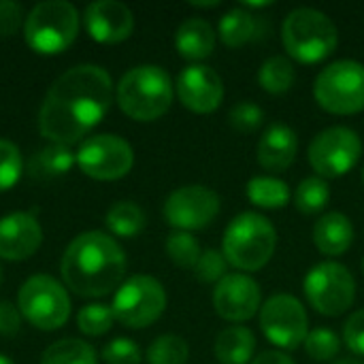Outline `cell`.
I'll return each instance as SVG.
<instances>
[{"instance_id": "cell-1", "label": "cell", "mask_w": 364, "mask_h": 364, "mask_svg": "<svg viewBox=\"0 0 364 364\" xmlns=\"http://www.w3.org/2000/svg\"><path fill=\"white\" fill-rule=\"evenodd\" d=\"M111 102L113 81L102 66H73L47 90L38 111V130L51 143L70 147L102 122Z\"/></svg>"}, {"instance_id": "cell-2", "label": "cell", "mask_w": 364, "mask_h": 364, "mask_svg": "<svg viewBox=\"0 0 364 364\" xmlns=\"http://www.w3.org/2000/svg\"><path fill=\"white\" fill-rule=\"evenodd\" d=\"M60 273L68 290L85 299H100L122 286L126 254L122 245L100 230H90L70 241L62 256Z\"/></svg>"}, {"instance_id": "cell-3", "label": "cell", "mask_w": 364, "mask_h": 364, "mask_svg": "<svg viewBox=\"0 0 364 364\" xmlns=\"http://www.w3.org/2000/svg\"><path fill=\"white\" fill-rule=\"evenodd\" d=\"M173 96L171 75L156 64L134 66L117 83V105L134 122L160 119L171 109Z\"/></svg>"}, {"instance_id": "cell-4", "label": "cell", "mask_w": 364, "mask_h": 364, "mask_svg": "<svg viewBox=\"0 0 364 364\" xmlns=\"http://www.w3.org/2000/svg\"><path fill=\"white\" fill-rule=\"evenodd\" d=\"M277 250V230L269 218L245 211L224 230L222 254L230 267L241 273H254L269 264Z\"/></svg>"}, {"instance_id": "cell-5", "label": "cell", "mask_w": 364, "mask_h": 364, "mask_svg": "<svg viewBox=\"0 0 364 364\" xmlns=\"http://www.w3.org/2000/svg\"><path fill=\"white\" fill-rule=\"evenodd\" d=\"M282 41L290 58L301 64L324 62L339 45V32L333 19L311 6L294 9L282 23Z\"/></svg>"}, {"instance_id": "cell-6", "label": "cell", "mask_w": 364, "mask_h": 364, "mask_svg": "<svg viewBox=\"0 0 364 364\" xmlns=\"http://www.w3.org/2000/svg\"><path fill=\"white\" fill-rule=\"evenodd\" d=\"M81 17L75 4L66 0L38 2L23 21V36L32 51L55 55L68 49L79 34Z\"/></svg>"}, {"instance_id": "cell-7", "label": "cell", "mask_w": 364, "mask_h": 364, "mask_svg": "<svg viewBox=\"0 0 364 364\" xmlns=\"http://www.w3.org/2000/svg\"><path fill=\"white\" fill-rule=\"evenodd\" d=\"M314 96L333 115H356L364 111V64L356 60L331 62L316 77Z\"/></svg>"}, {"instance_id": "cell-8", "label": "cell", "mask_w": 364, "mask_h": 364, "mask_svg": "<svg viewBox=\"0 0 364 364\" xmlns=\"http://www.w3.org/2000/svg\"><path fill=\"white\" fill-rule=\"evenodd\" d=\"M17 309L32 326L41 331H58L70 316V299L58 279L49 275H32L19 288Z\"/></svg>"}, {"instance_id": "cell-9", "label": "cell", "mask_w": 364, "mask_h": 364, "mask_svg": "<svg viewBox=\"0 0 364 364\" xmlns=\"http://www.w3.org/2000/svg\"><path fill=\"white\" fill-rule=\"evenodd\" d=\"M309 305L326 318L343 316L356 299V279L341 262H320L309 269L303 282Z\"/></svg>"}, {"instance_id": "cell-10", "label": "cell", "mask_w": 364, "mask_h": 364, "mask_svg": "<svg viewBox=\"0 0 364 364\" xmlns=\"http://www.w3.org/2000/svg\"><path fill=\"white\" fill-rule=\"evenodd\" d=\"M113 316L128 328L151 326L166 309V292L151 275H134L126 279L113 296Z\"/></svg>"}, {"instance_id": "cell-11", "label": "cell", "mask_w": 364, "mask_h": 364, "mask_svg": "<svg viewBox=\"0 0 364 364\" xmlns=\"http://www.w3.org/2000/svg\"><path fill=\"white\" fill-rule=\"evenodd\" d=\"M363 158V141L356 130L348 126H331L314 136L307 149L311 168L322 179H337L348 175Z\"/></svg>"}, {"instance_id": "cell-12", "label": "cell", "mask_w": 364, "mask_h": 364, "mask_svg": "<svg viewBox=\"0 0 364 364\" xmlns=\"http://www.w3.org/2000/svg\"><path fill=\"white\" fill-rule=\"evenodd\" d=\"M77 164L92 179L115 181L130 173L134 151L130 143L117 134H94L79 145Z\"/></svg>"}, {"instance_id": "cell-13", "label": "cell", "mask_w": 364, "mask_h": 364, "mask_svg": "<svg viewBox=\"0 0 364 364\" xmlns=\"http://www.w3.org/2000/svg\"><path fill=\"white\" fill-rule=\"evenodd\" d=\"M262 335L279 350H296L309 335V318L303 303L292 294H273L260 307Z\"/></svg>"}, {"instance_id": "cell-14", "label": "cell", "mask_w": 364, "mask_h": 364, "mask_svg": "<svg viewBox=\"0 0 364 364\" xmlns=\"http://www.w3.org/2000/svg\"><path fill=\"white\" fill-rule=\"evenodd\" d=\"M220 213V196L207 186H183L168 194L164 218L175 230L194 232L207 228Z\"/></svg>"}, {"instance_id": "cell-15", "label": "cell", "mask_w": 364, "mask_h": 364, "mask_svg": "<svg viewBox=\"0 0 364 364\" xmlns=\"http://www.w3.org/2000/svg\"><path fill=\"white\" fill-rule=\"evenodd\" d=\"M262 292L247 273H228L215 284L213 307L226 322H247L260 311Z\"/></svg>"}, {"instance_id": "cell-16", "label": "cell", "mask_w": 364, "mask_h": 364, "mask_svg": "<svg viewBox=\"0 0 364 364\" xmlns=\"http://www.w3.org/2000/svg\"><path fill=\"white\" fill-rule=\"evenodd\" d=\"M175 92L186 109L198 115H207L222 105L224 81L211 66L190 64L179 73Z\"/></svg>"}, {"instance_id": "cell-17", "label": "cell", "mask_w": 364, "mask_h": 364, "mask_svg": "<svg viewBox=\"0 0 364 364\" xmlns=\"http://www.w3.org/2000/svg\"><path fill=\"white\" fill-rule=\"evenodd\" d=\"M83 23L96 43L113 45L126 41L134 30L132 11L117 0H96L85 6Z\"/></svg>"}, {"instance_id": "cell-18", "label": "cell", "mask_w": 364, "mask_h": 364, "mask_svg": "<svg viewBox=\"0 0 364 364\" xmlns=\"http://www.w3.org/2000/svg\"><path fill=\"white\" fill-rule=\"evenodd\" d=\"M41 241L43 230L34 215L15 211L0 220V258L26 260L41 247Z\"/></svg>"}, {"instance_id": "cell-19", "label": "cell", "mask_w": 364, "mask_h": 364, "mask_svg": "<svg viewBox=\"0 0 364 364\" xmlns=\"http://www.w3.org/2000/svg\"><path fill=\"white\" fill-rule=\"evenodd\" d=\"M296 151H299L296 132L286 124H271L262 132L256 145V160L264 171L282 173L294 164Z\"/></svg>"}, {"instance_id": "cell-20", "label": "cell", "mask_w": 364, "mask_h": 364, "mask_svg": "<svg viewBox=\"0 0 364 364\" xmlns=\"http://www.w3.org/2000/svg\"><path fill=\"white\" fill-rule=\"evenodd\" d=\"M314 245L324 256H341L346 254L354 243V226L352 220L339 211L324 213L314 224Z\"/></svg>"}, {"instance_id": "cell-21", "label": "cell", "mask_w": 364, "mask_h": 364, "mask_svg": "<svg viewBox=\"0 0 364 364\" xmlns=\"http://www.w3.org/2000/svg\"><path fill=\"white\" fill-rule=\"evenodd\" d=\"M175 47L181 58L190 62L205 60L215 49V30L203 17H190L179 23L175 32Z\"/></svg>"}, {"instance_id": "cell-22", "label": "cell", "mask_w": 364, "mask_h": 364, "mask_svg": "<svg viewBox=\"0 0 364 364\" xmlns=\"http://www.w3.org/2000/svg\"><path fill=\"white\" fill-rule=\"evenodd\" d=\"M215 358L222 364H247L256 354V337L247 326H228L215 339Z\"/></svg>"}, {"instance_id": "cell-23", "label": "cell", "mask_w": 364, "mask_h": 364, "mask_svg": "<svg viewBox=\"0 0 364 364\" xmlns=\"http://www.w3.org/2000/svg\"><path fill=\"white\" fill-rule=\"evenodd\" d=\"M75 164H77V154H73L68 145L51 143V145L38 149L30 158L28 171L36 179H49V177H60V175L68 173Z\"/></svg>"}, {"instance_id": "cell-24", "label": "cell", "mask_w": 364, "mask_h": 364, "mask_svg": "<svg viewBox=\"0 0 364 364\" xmlns=\"http://www.w3.org/2000/svg\"><path fill=\"white\" fill-rule=\"evenodd\" d=\"M245 194H247L250 203L260 209H284L292 198L290 186L284 179L269 177V175L252 177L247 181Z\"/></svg>"}, {"instance_id": "cell-25", "label": "cell", "mask_w": 364, "mask_h": 364, "mask_svg": "<svg viewBox=\"0 0 364 364\" xmlns=\"http://www.w3.org/2000/svg\"><path fill=\"white\" fill-rule=\"evenodd\" d=\"M258 32V23L256 17L245 11L243 6L230 9L228 13L222 15L220 26H218V34L222 38V43L230 49H239L245 43H250L252 38H256Z\"/></svg>"}, {"instance_id": "cell-26", "label": "cell", "mask_w": 364, "mask_h": 364, "mask_svg": "<svg viewBox=\"0 0 364 364\" xmlns=\"http://www.w3.org/2000/svg\"><path fill=\"white\" fill-rule=\"evenodd\" d=\"M294 79H296L294 64L286 55H273V58L264 60L258 68L260 87L273 96L290 92V87L294 85Z\"/></svg>"}, {"instance_id": "cell-27", "label": "cell", "mask_w": 364, "mask_h": 364, "mask_svg": "<svg viewBox=\"0 0 364 364\" xmlns=\"http://www.w3.org/2000/svg\"><path fill=\"white\" fill-rule=\"evenodd\" d=\"M41 364H98V356L81 339H60L43 352Z\"/></svg>"}, {"instance_id": "cell-28", "label": "cell", "mask_w": 364, "mask_h": 364, "mask_svg": "<svg viewBox=\"0 0 364 364\" xmlns=\"http://www.w3.org/2000/svg\"><path fill=\"white\" fill-rule=\"evenodd\" d=\"M107 228L115 237H134L145 228V213L132 200H119L107 211Z\"/></svg>"}, {"instance_id": "cell-29", "label": "cell", "mask_w": 364, "mask_h": 364, "mask_svg": "<svg viewBox=\"0 0 364 364\" xmlns=\"http://www.w3.org/2000/svg\"><path fill=\"white\" fill-rule=\"evenodd\" d=\"M331 198V188H328V181L314 175V177H307L299 183L296 188V194H294V205L301 213L305 215H314V213H320L326 203Z\"/></svg>"}, {"instance_id": "cell-30", "label": "cell", "mask_w": 364, "mask_h": 364, "mask_svg": "<svg viewBox=\"0 0 364 364\" xmlns=\"http://www.w3.org/2000/svg\"><path fill=\"white\" fill-rule=\"evenodd\" d=\"M188 358H190V348L186 339L177 335H162L147 350L149 364H186Z\"/></svg>"}, {"instance_id": "cell-31", "label": "cell", "mask_w": 364, "mask_h": 364, "mask_svg": "<svg viewBox=\"0 0 364 364\" xmlns=\"http://www.w3.org/2000/svg\"><path fill=\"white\" fill-rule=\"evenodd\" d=\"M166 254H168V258L177 267H181V269H194L203 252H200V245H198V241L194 239L192 232L175 230L166 239Z\"/></svg>"}, {"instance_id": "cell-32", "label": "cell", "mask_w": 364, "mask_h": 364, "mask_svg": "<svg viewBox=\"0 0 364 364\" xmlns=\"http://www.w3.org/2000/svg\"><path fill=\"white\" fill-rule=\"evenodd\" d=\"M113 322H115V316H113L111 305H102V303L87 305L77 316V326L87 337H100V335L109 333Z\"/></svg>"}, {"instance_id": "cell-33", "label": "cell", "mask_w": 364, "mask_h": 364, "mask_svg": "<svg viewBox=\"0 0 364 364\" xmlns=\"http://www.w3.org/2000/svg\"><path fill=\"white\" fill-rule=\"evenodd\" d=\"M303 346L311 360L331 363L333 358H337V354L341 350V339L337 337V333H333L328 328H314V331H309Z\"/></svg>"}, {"instance_id": "cell-34", "label": "cell", "mask_w": 364, "mask_h": 364, "mask_svg": "<svg viewBox=\"0 0 364 364\" xmlns=\"http://www.w3.org/2000/svg\"><path fill=\"white\" fill-rule=\"evenodd\" d=\"M23 171V160L19 147L6 139H0V192L11 190Z\"/></svg>"}, {"instance_id": "cell-35", "label": "cell", "mask_w": 364, "mask_h": 364, "mask_svg": "<svg viewBox=\"0 0 364 364\" xmlns=\"http://www.w3.org/2000/svg\"><path fill=\"white\" fill-rule=\"evenodd\" d=\"M228 122L235 130L239 132H254L262 126L264 122V111L252 102V100H243L239 105H235L228 113Z\"/></svg>"}, {"instance_id": "cell-36", "label": "cell", "mask_w": 364, "mask_h": 364, "mask_svg": "<svg viewBox=\"0 0 364 364\" xmlns=\"http://www.w3.org/2000/svg\"><path fill=\"white\" fill-rule=\"evenodd\" d=\"M226 267H228V262H226V258H224L222 252H218V250H205L200 254L194 271H196V277L200 282H205V284H218L220 279H224L228 275L226 273Z\"/></svg>"}, {"instance_id": "cell-37", "label": "cell", "mask_w": 364, "mask_h": 364, "mask_svg": "<svg viewBox=\"0 0 364 364\" xmlns=\"http://www.w3.org/2000/svg\"><path fill=\"white\" fill-rule=\"evenodd\" d=\"M102 360L107 364H139L141 363V350L132 339L117 337L105 346Z\"/></svg>"}, {"instance_id": "cell-38", "label": "cell", "mask_w": 364, "mask_h": 364, "mask_svg": "<svg viewBox=\"0 0 364 364\" xmlns=\"http://www.w3.org/2000/svg\"><path fill=\"white\" fill-rule=\"evenodd\" d=\"M343 343L356 356H364V309L354 311L343 324Z\"/></svg>"}, {"instance_id": "cell-39", "label": "cell", "mask_w": 364, "mask_h": 364, "mask_svg": "<svg viewBox=\"0 0 364 364\" xmlns=\"http://www.w3.org/2000/svg\"><path fill=\"white\" fill-rule=\"evenodd\" d=\"M21 21H26L23 6L13 0H0V36H13Z\"/></svg>"}, {"instance_id": "cell-40", "label": "cell", "mask_w": 364, "mask_h": 364, "mask_svg": "<svg viewBox=\"0 0 364 364\" xmlns=\"http://www.w3.org/2000/svg\"><path fill=\"white\" fill-rule=\"evenodd\" d=\"M21 326V314L15 305L2 301L0 303V335H15Z\"/></svg>"}, {"instance_id": "cell-41", "label": "cell", "mask_w": 364, "mask_h": 364, "mask_svg": "<svg viewBox=\"0 0 364 364\" xmlns=\"http://www.w3.org/2000/svg\"><path fill=\"white\" fill-rule=\"evenodd\" d=\"M250 364H294V360L288 354L279 352V350H269V352H262V354L254 356V360Z\"/></svg>"}, {"instance_id": "cell-42", "label": "cell", "mask_w": 364, "mask_h": 364, "mask_svg": "<svg viewBox=\"0 0 364 364\" xmlns=\"http://www.w3.org/2000/svg\"><path fill=\"white\" fill-rule=\"evenodd\" d=\"M220 2H192V6H196V9H213Z\"/></svg>"}, {"instance_id": "cell-43", "label": "cell", "mask_w": 364, "mask_h": 364, "mask_svg": "<svg viewBox=\"0 0 364 364\" xmlns=\"http://www.w3.org/2000/svg\"><path fill=\"white\" fill-rule=\"evenodd\" d=\"M331 364H363L360 360H356V358H341V360H335V363Z\"/></svg>"}, {"instance_id": "cell-44", "label": "cell", "mask_w": 364, "mask_h": 364, "mask_svg": "<svg viewBox=\"0 0 364 364\" xmlns=\"http://www.w3.org/2000/svg\"><path fill=\"white\" fill-rule=\"evenodd\" d=\"M0 364H15L9 356H4V354H0Z\"/></svg>"}, {"instance_id": "cell-45", "label": "cell", "mask_w": 364, "mask_h": 364, "mask_svg": "<svg viewBox=\"0 0 364 364\" xmlns=\"http://www.w3.org/2000/svg\"><path fill=\"white\" fill-rule=\"evenodd\" d=\"M363 183H364V166H363Z\"/></svg>"}, {"instance_id": "cell-46", "label": "cell", "mask_w": 364, "mask_h": 364, "mask_svg": "<svg viewBox=\"0 0 364 364\" xmlns=\"http://www.w3.org/2000/svg\"><path fill=\"white\" fill-rule=\"evenodd\" d=\"M363 271H364V260H363Z\"/></svg>"}]
</instances>
